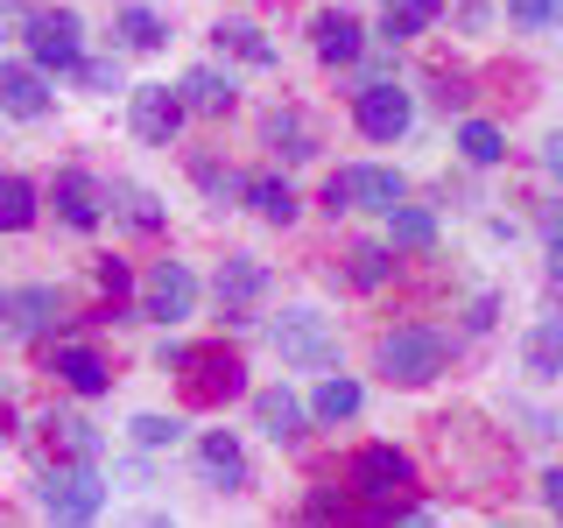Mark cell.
Wrapping results in <instances>:
<instances>
[{
  "mask_svg": "<svg viewBox=\"0 0 563 528\" xmlns=\"http://www.w3.org/2000/svg\"><path fill=\"white\" fill-rule=\"evenodd\" d=\"M113 35H120V50H163V22H155V14L148 8H128V14H120V22H113Z\"/></svg>",
  "mask_w": 563,
  "mask_h": 528,
  "instance_id": "30",
  "label": "cell"
},
{
  "mask_svg": "<svg viewBox=\"0 0 563 528\" xmlns=\"http://www.w3.org/2000/svg\"><path fill=\"white\" fill-rule=\"evenodd\" d=\"M324 205H331V211H387V205H401V176H395V169H374V163L331 169Z\"/></svg>",
  "mask_w": 563,
  "mask_h": 528,
  "instance_id": "4",
  "label": "cell"
},
{
  "mask_svg": "<svg viewBox=\"0 0 563 528\" xmlns=\"http://www.w3.org/2000/svg\"><path fill=\"white\" fill-rule=\"evenodd\" d=\"M374 360H380V374L395 381V387H422V381L444 374V339L422 331V324H409V331H387Z\"/></svg>",
  "mask_w": 563,
  "mask_h": 528,
  "instance_id": "2",
  "label": "cell"
},
{
  "mask_svg": "<svg viewBox=\"0 0 563 528\" xmlns=\"http://www.w3.org/2000/svg\"><path fill=\"white\" fill-rule=\"evenodd\" d=\"M457 148H465V163H500V155H507V134L500 128H493V120H465V128H457Z\"/></svg>",
  "mask_w": 563,
  "mask_h": 528,
  "instance_id": "27",
  "label": "cell"
},
{
  "mask_svg": "<svg viewBox=\"0 0 563 528\" xmlns=\"http://www.w3.org/2000/svg\"><path fill=\"white\" fill-rule=\"evenodd\" d=\"M507 14H515L521 29H556L563 22V0H507Z\"/></svg>",
  "mask_w": 563,
  "mask_h": 528,
  "instance_id": "32",
  "label": "cell"
},
{
  "mask_svg": "<svg viewBox=\"0 0 563 528\" xmlns=\"http://www.w3.org/2000/svg\"><path fill=\"white\" fill-rule=\"evenodd\" d=\"M141 304H148L155 324H176V317L198 310V275H190L184 261H155V268H148V289H141Z\"/></svg>",
  "mask_w": 563,
  "mask_h": 528,
  "instance_id": "8",
  "label": "cell"
},
{
  "mask_svg": "<svg viewBox=\"0 0 563 528\" xmlns=\"http://www.w3.org/2000/svg\"><path fill=\"white\" fill-rule=\"evenodd\" d=\"M542 501H550L556 515H563V465H556V472H542Z\"/></svg>",
  "mask_w": 563,
  "mask_h": 528,
  "instance_id": "39",
  "label": "cell"
},
{
  "mask_svg": "<svg viewBox=\"0 0 563 528\" xmlns=\"http://www.w3.org/2000/svg\"><path fill=\"white\" fill-rule=\"evenodd\" d=\"M35 226V190L22 176H0V233H29Z\"/></svg>",
  "mask_w": 563,
  "mask_h": 528,
  "instance_id": "25",
  "label": "cell"
},
{
  "mask_svg": "<svg viewBox=\"0 0 563 528\" xmlns=\"http://www.w3.org/2000/svg\"><path fill=\"white\" fill-rule=\"evenodd\" d=\"M240 198L254 205L268 226H289V219H296V190L282 184V176H254V184H240Z\"/></svg>",
  "mask_w": 563,
  "mask_h": 528,
  "instance_id": "22",
  "label": "cell"
},
{
  "mask_svg": "<svg viewBox=\"0 0 563 528\" xmlns=\"http://www.w3.org/2000/svg\"><path fill=\"white\" fill-rule=\"evenodd\" d=\"M176 128H184V92H169V85H134V134L155 141V148H169Z\"/></svg>",
  "mask_w": 563,
  "mask_h": 528,
  "instance_id": "10",
  "label": "cell"
},
{
  "mask_svg": "<svg viewBox=\"0 0 563 528\" xmlns=\"http://www.w3.org/2000/svg\"><path fill=\"white\" fill-rule=\"evenodd\" d=\"M387 268H395V254L366 240V246H352V261H345V282H352V289H380V282H387Z\"/></svg>",
  "mask_w": 563,
  "mask_h": 528,
  "instance_id": "29",
  "label": "cell"
},
{
  "mask_svg": "<svg viewBox=\"0 0 563 528\" xmlns=\"http://www.w3.org/2000/svg\"><path fill=\"white\" fill-rule=\"evenodd\" d=\"M85 22L70 8H57V14H29V64L35 70H78L85 64Z\"/></svg>",
  "mask_w": 563,
  "mask_h": 528,
  "instance_id": "6",
  "label": "cell"
},
{
  "mask_svg": "<svg viewBox=\"0 0 563 528\" xmlns=\"http://www.w3.org/2000/svg\"><path fill=\"white\" fill-rule=\"evenodd\" d=\"M268 141H282V155H296V163L310 155V134H303V120H296V113H275L268 120Z\"/></svg>",
  "mask_w": 563,
  "mask_h": 528,
  "instance_id": "33",
  "label": "cell"
},
{
  "mask_svg": "<svg viewBox=\"0 0 563 528\" xmlns=\"http://www.w3.org/2000/svg\"><path fill=\"white\" fill-rule=\"evenodd\" d=\"M184 395L198 402V409H211V402H233V395H246V366L225 345H190L184 352Z\"/></svg>",
  "mask_w": 563,
  "mask_h": 528,
  "instance_id": "3",
  "label": "cell"
},
{
  "mask_svg": "<svg viewBox=\"0 0 563 528\" xmlns=\"http://www.w3.org/2000/svg\"><path fill=\"white\" fill-rule=\"evenodd\" d=\"M198 480H205L211 493H240V486H246V451H240V437H225V430L198 437Z\"/></svg>",
  "mask_w": 563,
  "mask_h": 528,
  "instance_id": "11",
  "label": "cell"
},
{
  "mask_svg": "<svg viewBox=\"0 0 563 528\" xmlns=\"http://www.w3.org/2000/svg\"><path fill=\"white\" fill-rule=\"evenodd\" d=\"M345 480H352V493H366V501H401V493L416 486V465H409V451H395V444H366V451H352Z\"/></svg>",
  "mask_w": 563,
  "mask_h": 528,
  "instance_id": "5",
  "label": "cell"
},
{
  "mask_svg": "<svg viewBox=\"0 0 563 528\" xmlns=\"http://www.w3.org/2000/svg\"><path fill=\"white\" fill-rule=\"evenodd\" d=\"M99 289L120 304V296H128V268H120V261H99Z\"/></svg>",
  "mask_w": 563,
  "mask_h": 528,
  "instance_id": "37",
  "label": "cell"
},
{
  "mask_svg": "<svg viewBox=\"0 0 563 528\" xmlns=\"http://www.w3.org/2000/svg\"><path fill=\"white\" fill-rule=\"evenodd\" d=\"M352 120H360L366 141H401V134H409V92H395V85H366V92L352 99Z\"/></svg>",
  "mask_w": 563,
  "mask_h": 528,
  "instance_id": "9",
  "label": "cell"
},
{
  "mask_svg": "<svg viewBox=\"0 0 563 528\" xmlns=\"http://www.w3.org/2000/svg\"><path fill=\"white\" fill-rule=\"evenodd\" d=\"M211 289H219V310L225 317H240V310H254L261 296H268V268H261L254 254H233L219 268V282H211Z\"/></svg>",
  "mask_w": 563,
  "mask_h": 528,
  "instance_id": "13",
  "label": "cell"
},
{
  "mask_svg": "<svg viewBox=\"0 0 563 528\" xmlns=\"http://www.w3.org/2000/svg\"><path fill=\"white\" fill-rule=\"evenodd\" d=\"M528 374L536 381H563V317L528 331Z\"/></svg>",
  "mask_w": 563,
  "mask_h": 528,
  "instance_id": "23",
  "label": "cell"
},
{
  "mask_svg": "<svg viewBox=\"0 0 563 528\" xmlns=\"http://www.w3.org/2000/svg\"><path fill=\"white\" fill-rule=\"evenodd\" d=\"M43 444H49V458H99V430L85 416H49Z\"/></svg>",
  "mask_w": 563,
  "mask_h": 528,
  "instance_id": "19",
  "label": "cell"
},
{
  "mask_svg": "<svg viewBox=\"0 0 563 528\" xmlns=\"http://www.w3.org/2000/svg\"><path fill=\"white\" fill-rule=\"evenodd\" d=\"M275 352L289 366H310V374H324V366H339V339H331V324L317 310H289L275 324Z\"/></svg>",
  "mask_w": 563,
  "mask_h": 528,
  "instance_id": "7",
  "label": "cell"
},
{
  "mask_svg": "<svg viewBox=\"0 0 563 528\" xmlns=\"http://www.w3.org/2000/svg\"><path fill=\"white\" fill-rule=\"evenodd\" d=\"M550 275L563 282V211H556V219H550Z\"/></svg>",
  "mask_w": 563,
  "mask_h": 528,
  "instance_id": "38",
  "label": "cell"
},
{
  "mask_svg": "<svg viewBox=\"0 0 563 528\" xmlns=\"http://www.w3.org/2000/svg\"><path fill=\"white\" fill-rule=\"evenodd\" d=\"M219 43H225V50H240V57L254 64V70H275V43H268V35H261L254 22H219Z\"/></svg>",
  "mask_w": 563,
  "mask_h": 528,
  "instance_id": "26",
  "label": "cell"
},
{
  "mask_svg": "<svg viewBox=\"0 0 563 528\" xmlns=\"http://www.w3.org/2000/svg\"><path fill=\"white\" fill-rule=\"evenodd\" d=\"M176 92H184V113H233V78H219V70L211 64H198V70H184V85H176Z\"/></svg>",
  "mask_w": 563,
  "mask_h": 528,
  "instance_id": "18",
  "label": "cell"
},
{
  "mask_svg": "<svg viewBox=\"0 0 563 528\" xmlns=\"http://www.w3.org/2000/svg\"><path fill=\"white\" fill-rule=\"evenodd\" d=\"M106 205H113L120 219L134 226V233H155V226H163V205H155L141 184H113V190H106Z\"/></svg>",
  "mask_w": 563,
  "mask_h": 528,
  "instance_id": "24",
  "label": "cell"
},
{
  "mask_svg": "<svg viewBox=\"0 0 563 528\" xmlns=\"http://www.w3.org/2000/svg\"><path fill=\"white\" fill-rule=\"evenodd\" d=\"M254 409H261V430H268L275 444L303 437V402H296L289 387H268V395H254Z\"/></svg>",
  "mask_w": 563,
  "mask_h": 528,
  "instance_id": "20",
  "label": "cell"
},
{
  "mask_svg": "<svg viewBox=\"0 0 563 528\" xmlns=\"http://www.w3.org/2000/svg\"><path fill=\"white\" fill-rule=\"evenodd\" d=\"M64 317V296L57 289H0V324L8 331H43Z\"/></svg>",
  "mask_w": 563,
  "mask_h": 528,
  "instance_id": "15",
  "label": "cell"
},
{
  "mask_svg": "<svg viewBox=\"0 0 563 528\" xmlns=\"http://www.w3.org/2000/svg\"><path fill=\"white\" fill-rule=\"evenodd\" d=\"M387 226H395V246H430L437 240V219L422 205H387Z\"/></svg>",
  "mask_w": 563,
  "mask_h": 528,
  "instance_id": "31",
  "label": "cell"
},
{
  "mask_svg": "<svg viewBox=\"0 0 563 528\" xmlns=\"http://www.w3.org/2000/svg\"><path fill=\"white\" fill-rule=\"evenodd\" d=\"M35 501H43L57 521H92L106 507V480H99L92 458H57V465L43 472V486H35Z\"/></svg>",
  "mask_w": 563,
  "mask_h": 528,
  "instance_id": "1",
  "label": "cell"
},
{
  "mask_svg": "<svg viewBox=\"0 0 563 528\" xmlns=\"http://www.w3.org/2000/svg\"><path fill=\"white\" fill-rule=\"evenodd\" d=\"M176 437H184V422H176V416H134V444H176Z\"/></svg>",
  "mask_w": 563,
  "mask_h": 528,
  "instance_id": "34",
  "label": "cell"
},
{
  "mask_svg": "<svg viewBox=\"0 0 563 528\" xmlns=\"http://www.w3.org/2000/svg\"><path fill=\"white\" fill-rule=\"evenodd\" d=\"M49 374L64 387H78V395H106V387H113V374H106V360L92 345H57L49 352Z\"/></svg>",
  "mask_w": 563,
  "mask_h": 528,
  "instance_id": "16",
  "label": "cell"
},
{
  "mask_svg": "<svg viewBox=\"0 0 563 528\" xmlns=\"http://www.w3.org/2000/svg\"><path fill=\"white\" fill-rule=\"evenodd\" d=\"M57 211H64L70 233H92V226L106 219V190H99L85 169H64V176H57Z\"/></svg>",
  "mask_w": 563,
  "mask_h": 528,
  "instance_id": "14",
  "label": "cell"
},
{
  "mask_svg": "<svg viewBox=\"0 0 563 528\" xmlns=\"http://www.w3.org/2000/svg\"><path fill=\"white\" fill-rule=\"evenodd\" d=\"M437 14H444V0H380V35L409 43V35H422Z\"/></svg>",
  "mask_w": 563,
  "mask_h": 528,
  "instance_id": "21",
  "label": "cell"
},
{
  "mask_svg": "<svg viewBox=\"0 0 563 528\" xmlns=\"http://www.w3.org/2000/svg\"><path fill=\"white\" fill-rule=\"evenodd\" d=\"M310 50H317L324 64H352V57H360V22H352L345 8H324V14L310 22Z\"/></svg>",
  "mask_w": 563,
  "mask_h": 528,
  "instance_id": "17",
  "label": "cell"
},
{
  "mask_svg": "<svg viewBox=\"0 0 563 528\" xmlns=\"http://www.w3.org/2000/svg\"><path fill=\"white\" fill-rule=\"evenodd\" d=\"M198 190H205V198H219V205H225V198H233L240 184H233V176H225L219 163H198Z\"/></svg>",
  "mask_w": 563,
  "mask_h": 528,
  "instance_id": "35",
  "label": "cell"
},
{
  "mask_svg": "<svg viewBox=\"0 0 563 528\" xmlns=\"http://www.w3.org/2000/svg\"><path fill=\"white\" fill-rule=\"evenodd\" d=\"M360 402H366V387H360V381H345V374H331L324 387H317V416H324V422L360 416Z\"/></svg>",
  "mask_w": 563,
  "mask_h": 528,
  "instance_id": "28",
  "label": "cell"
},
{
  "mask_svg": "<svg viewBox=\"0 0 563 528\" xmlns=\"http://www.w3.org/2000/svg\"><path fill=\"white\" fill-rule=\"evenodd\" d=\"M550 169H556V176H563V134H556V141H550Z\"/></svg>",
  "mask_w": 563,
  "mask_h": 528,
  "instance_id": "40",
  "label": "cell"
},
{
  "mask_svg": "<svg viewBox=\"0 0 563 528\" xmlns=\"http://www.w3.org/2000/svg\"><path fill=\"white\" fill-rule=\"evenodd\" d=\"M0 113L43 120V113H49V78H43L35 64H0Z\"/></svg>",
  "mask_w": 563,
  "mask_h": 528,
  "instance_id": "12",
  "label": "cell"
},
{
  "mask_svg": "<svg viewBox=\"0 0 563 528\" xmlns=\"http://www.w3.org/2000/svg\"><path fill=\"white\" fill-rule=\"evenodd\" d=\"M78 78L92 85V92H120V70L113 64H78Z\"/></svg>",
  "mask_w": 563,
  "mask_h": 528,
  "instance_id": "36",
  "label": "cell"
}]
</instances>
